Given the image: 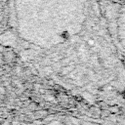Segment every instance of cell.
Segmentation results:
<instances>
[{
	"mask_svg": "<svg viewBox=\"0 0 125 125\" xmlns=\"http://www.w3.org/2000/svg\"><path fill=\"white\" fill-rule=\"evenodd\" d=\"M107 27L125 66V0H102Z\"/></svg>",
	"mask_w": 125,
	"mask_h": 125,
	"instance_id": "2",
	"label": "cell"
},
{
	"mask_svg": "<svg viewBox=\"0 0 125 125\" xmlns=\"http://www.w3.org/2000/svg\"><path fill=\"white\" fill-rule=\"evenodd\" d=\"M1 125H11V123H10V121L9 120H7V119H5L2 123H1Z\"/></svg>",
	"mask_w": 125,
	"mask_h": 125,
	"instance_id": "3",
	"label": "cell"
},
{
	"mask_svg": "<svg viewBox=\"0 0 125 125\" xmlns=\"http://www.w3.org/2000/svg\"><path fill=\"white\" fill-rule=\"evenodd\" d=\"M19 33L40 71L57 88L90 104L125 97V66L102 0H16Z\"/></svg>",
	"mask_w": 125,
	"mask_h": 125,
	"instance_id": "1",
	"label": "cell"
},
{
	"mask_svg": "<svg viewBox=\"0 0 125 125\" xmlns=\"http://www.w3.org/2000/svg\"><path fill=\"white\" fill-rule=\"evenodd\" d=\"M3 69H4V70H6V71H10V69H11V68L9 67V65H8V64H4V65H3Z\"/></svg>",
	"mask_w": 125,
	"mask_h": 125,
	"instance_id": "4",
	"label": "cell"
}]
</instances>
